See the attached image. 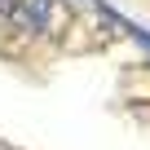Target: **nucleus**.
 Here are the masks:
<instances>
[{
	"label": "nucleus",
	"mask_w": 150,
	"mask_h": 150,
	"mask_svg": "<svg viewBox=\"0 0 150 150\" xmlns=\"http://www.w3.org/2000/svg\"><path fill=\"white\" fill-rule=\"evenodd\" d=\"M13 5H18V0H0V13L9 18V9H13Z\"/></svg>",
	"instance_id": "2"
},
{
	"label": "nucleus",
	"mask_w": 150,
	"mask_h": 150,
	"mask_svg": "<svg viewBox=\"0 0 150 150\" xmlns=\"http://www.w3.org/2000/svg\"><path fill=\"white\" fill-rule=\"evenodd\" d=\"M9 18L18 31H49L57 22V9H53V0H22L9 9Z\"/></svg>",
	"instance_id": "1"
}]
</instances>
